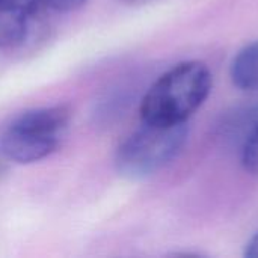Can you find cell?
<instances>
[{"instance_id": "1", "label": "cell", "mask_w": 258, "mask_h": 258, "mask_svg": "<svg viewBox=\"0 0 258 258\" xmlns=\"http://www.w3.org/2000/svg\"><path fill=\"white\" fill-rule=\"evenodd\" d=\"M213 85L209 67L200 60H184L163 73L145 92L141 121L151 125H180L203 106Z\"/></svg>"}, {"instance_id": "2", "label": "cell", "mask_w": 258, "mask_h": 258, "mask_svg": "<svg viewBox=\"0 0 258 258\" xmlns=\"http://www.w3.org/2000/svg\"><path fill=\"white\" fill-rule=\"evenodd\" d=\"M67 106H47L17 115L0 133V153L15 163H33L53 154L68 127Z\"/></svg>"}, {"instance_id": "3", "label": "cell", "mask_w": 258, "mask_h": 258, "mask_svg": "<svg viewBox=\"0 0 258 258\" xmlns=\"http://www.w3.org/2000/svg\"><path fill=\"white\" fill-rule=\"evenodd\" d=\"M187 138V124L162 127L142 122L119 145L115 168L121 177L128 180L148 178L178 157Z\"/></svg>"}, {"instance_id": "4", "label": "cell", "mask_w": 258, "mask_h": 258, "mask_svg": "<svg viewBox=\"0 0 258 258\" xmlns=\"http://www.w3.org/2000/svg\"><path fill=\"white\" fill-rule=\"evenodd\" d=\"M39 0H0V48L12 47L26 36L29 20Z\"/></svg>"}, {"instance_id": "5", "label": "cell", "mask_w": 258, "mask_h": 258, "mask_svg": "<svg viewBox=\"0 0 258 258\" xmlns=\"http://www.w3.org/2000/svg\"><path fill=\"white\" fill-rule=\"evenodd\" d=\"M230 77L236 88L245 92L258 91V39L237 51L230 65Z\"/></svg>"}, {"instance_id": "6", "label": "cell", "mask_w": 258, "mask_h": 258, "mask_svg": "<svg viewBox=\"0 0 258 258\" xmlns=\"http://www.w3.org/2000/svg\"><path fill=\"white\" fill-rule=\"evenodd\" d=\"M242 163L248 172L258 175V124L245 141L242 150Z\"/></svg>"}, {"instance_id": "7", "label": "cell", "mask_w": 258, "mask_h": 258, "mask_svg": "<svg viewBox=\"0 0 258 258\" xmlns=\"http://www.w3.org/2000/svg\"><path fill=\"white\" fill-rule=\"evenodd\" d=\"M47 2L56 11L70 12V11H74V9L80 8L86 0H47Z\"/></svg>"}, {"instance_id": "8", "label": "cell", "mask_w": 258, "mask_h": 258, "mask_svg": "<svg viewBox=\"0 0 258 258\" xmlns=\"http://www.w3.org/2000/svg\"><path fill=\"white\" fill-rule=\"evenodd\" d=\"M243 255L246 258H258V231L248 240Z\"/></svg>"}, {"instance_id": "9", "label": "cell", "mask_w": 258, "mask_h": 258, "mask_svg": "<svg viewBox=\"0 0 258 258\" xmlns=\"http://www.w3.org/2000/svg\"><path fill=\"white\" fill-rule=\"evenodd\" d=\"M5 174H6V166L0 162V180L5 177Z\"/></svg>"}]
</instances>
